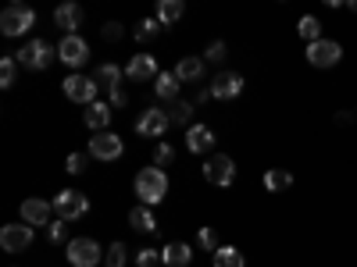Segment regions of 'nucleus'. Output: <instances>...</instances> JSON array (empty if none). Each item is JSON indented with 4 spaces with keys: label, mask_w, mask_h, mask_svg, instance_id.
<instances>
[{
    "label": "nucleus",
    "mask_w": 357,
    "mask_h": 267,
    "mask_svg": "<svg viewBox=\"0 0 357 267\" xmlns=\"http://www.w3.org/2000/svg\"><path fill=\"white\" fill-rule=\"evenodd\" d=\"M165 196H168V175H165L158 164L143 168V171L136 175V200H143V207H154V203H161Z\"/></svg>",
    "instance_id": "f257e3e1"
},
{
    "label": "nucleus",
    "mask_w": 357,
    "mask_h": 267,
    "mask_svg": "<svg viewBox=\"0 0 357 267\" xmlns=\"http://www.w3.org/2000/svg\"><path fill=\"white\" fill-rule=\"evenodd\" d=\"M33 25H36V11L25 4H8L4 15H0V33L4 36H25Z\"/></svg>",
    "instance_id": "f03ea898"
},
{
    "label": "nucleus",
    "mask_w": 357,
    "mask_h": 267,
    "mask_svg": "<svg viewBox=\"0 0 357 267\" xmlns=\"http://www.w3.org/2000/svg\"><path fill=\"white\" fill-rule=\"evenodd\" d=\"M54 57H57V50H54L47 40H29V43L18 50V65L29 68V72H43V68H50Z\"/></svg>",
    "instance_id": "7ed1b4c3"
},
{
    "label": "nucleus",
    "mask_w": 357,
    "mask_h": 267,
    "mask_svg": "<svg viewBox=\"0 0 357 267\" xmlns=\"http://www.w3.org/2000/svg\"><path fill=\"white\" fill-rule=\"evenodd\" d=\"M97 93H100V86H97V79L93 75H79V72H72L68 79H65V97L72 100V104H97Z\"/></svg>",
    "instance_id": "20e7f679"
},
{
    "label": "nucleus",
    "mask_w": 357,
    "mask_h": 267,
    "mask_svg": "<svg viewBox=\"0 0 357 267\" xmlns=\"http://www.w3.org/2000/svg\"><path fill=\"white\" fill-rule=\"evenodd\" d=\"M50 203H54V214L61 218V221H75V218H82L89 211V200L82 193H75V189H61Z\"/></svg>",
    "instance_id": "39448f33"
},
{
    "label": "nucleus",
    "mask_w": 357,
    "mask_h": 267,
    "mask_svg": "<svg viewBox=\"0 0 357 267\" xmlns=\"http://www.w3.org/2000/svg\"><path fill=\"white\" fill-rule=\"evenodd\" d=\"M168 125H172V118H168V111H161V107H146L139 118H136V136H143V139H158V136H165L168 132Z\"/></svg>",
    "instance_id": "423d86ee"
},
{
    "label": "nucleus",
    "mask_w": 357,
    "mask_h": 267,
    "mask_svg": "<svg viewBox=\"0 0 357 267\" xmlns=\"http://www.w3.org/2000/svg\"><path fill=\"white\" fill-rule=\"evenodd\" d=\"M57 61L68 65L72 72H79L86 61H89V43L75 33V36H65L61 43H57Z\"/></svg>",
    "instance_id": "0eeeda50"
},
{
    "label": "nucleus",
    "mask_w": 357,
    "mask_h": 267,
    "mask_svg": "<svg viewBox=\"0 0 357 267\" xmlns=\"http://www.w3.org/2000/svg\"><path fill=\"white\" fill-rule=\"evenodd\" d=\"M204 178L211 186H232L236 182V161L229 157V154H215V157H207V164H204Z\"/></svg>",
    "instance_id": "6e6552de"
},
{
    "label": "nucleus",
    "mask_w": 357,
    "mask_h": 267,
    "mask_svg": "<svg viewBox=\"0 0 357 267\" xmlns=\"http://www.w3.org/2000/svg\"><path fill=\"white\" fill-rule=\"evenodd\" d=\"M68 264L72 267H97L100 264V243L97 239H68Z\"/></svg>",
    "instance_id": "1a4fd4ad"
},
{
    "label": "nucleus",
    "mask_w": 357,
    "mask_h": 267,
    "mask_svg": "<svg viewBox=\"0 0 357 267\" xmlns=\"http://www.w3.org/2000/svg\"><path fill=\"white\" fill-rule=\"evenodd\" d=\"M340 57H343V47L336 40H318L307 47V65H314V68H333V65H340Z\"/></svg>",
    "instance_id": "9d476101"
},
{
    "label": "nucleus",
    "mask_w": 357,
    "mask_h": 267,
    "mask_svg": "<svg viewBox=\"0 0 357 267\" xmlns=\"http://www.w3.org/2000/svg\"><path fill=\"white\" fill-rule=\"evenodd\" d=\"M122 150L126 146L114 132H93V139H89V157H97V161H118Z\"/></svg>",
    "instance_id": "9b49d317"
},
{
    "label": "nucleus",
    "mask_w": 357,
    "mask_h": 267,
    "mask_svg": "<svg viewBox=\"0 0 357 267\" xmlns=\"http://www.w3.org/2000/svg\"><path fill=\"white\" fill-rule=\"evenodd\" d=\"M0 246H4L8 253H22L33 246V225H4L0 228Z\"/></svg>",
    "instance_id": "f8f14e48"
},
{
    "label": "nucleus",
    "mask_w": 357,
    "mask_h": 267,
    "mask_svg": "<svg viewBox=\"0 0 357 267\" xmlns=\"http://www.w3.org/2000/svg\"><path fill=\"white\" fill-rule=\"evenodd\" d=\"M161 72H158V57L154 54H136V57H129V65H126V79H132V82H151V79H158Z\"/></svg>",
    "instance_id": "ddd939ff"
},
{
    "label": "nucleus",
    "mask_w": 357,
    "mask_h": 267,
    "mask_svg": "<svg viewBox=\"0 0 357 267\" xmlns=\"http://www.w3.org/2000/svg\"><path fill=\"white\" fill-rule=\"evenodd\" d=\"M243 93V75L240 72H218L211 82V97L215 100H236Z\"/></svg>",
    "instance_id": "4468645a"
},
{
    "label": "nucleus",
    "mask_w": 357,
    "mask_h": 267,
    "mask_svg": "<svg viewBox=\"0 0 357 267\" xmlns=\"http://www.w3.org/2000/svg\"><path fill=\"white\" fill-rule=\"evenodd\" d=\"M50 200H40V196H29V200H22V221L25 225H33V228H43V225H50Z\"/></svg>",
    "instance_id": "2eb2a0df"
},
{
    "label": "nucleus",
    "mask_w": 357,
    "mask_h": 267,
    "mask_svg": "<svg viewBox=\"0 0 357 267\" xmlns=\"http://www.w3.org/2000/svg\"><path fill=\"white\" fill-rule=\"evenodd\" d=\"M186 150L190 154H211L215 150V132L211 129H207V125H190L186 129Z\"/></svg>",
    "instance_id": "dca6fc26"
},
{
    "label": "nucleus",
    "mask_w": 357,
    "mask_h": 267,
    "mask_svg": "<svg viewBox=\"0 0 357 267\" xmlns=\"http://www.w3.org/2000/svg\"><path fill=\"white\" fill-rule=\"evenodd\" d=\"M54 25H57V29H65V36H75V29L82 25V8L72 4V0L57 4V11H54Z\"/></svg>",
    "instance_id": "f3484780"
},
{
    "label": "nucleus",
    "mask_w": 357,
    "mask_h": 267,
    "mask_svg": "<svg viewBox=\"0 0 357 267\" xmlns=\"http://www.w3.org/2000/svg\"><path fill=\"white\" fill-rule=\"evenodd\" d=\"M111 107L104 104V100H97V104H89L86 107V114H82V122L89 125V129H93V132H107V125H111Z\"/></svg>",
    "instance_id": "a211bd4d"
},
{
    "label": "nucleus",
    "mask_w": 357,
    "mask_h": 267,
    "mask_svg": "<svg viewBox=\"0 0 357 267\" xmlns=\"http://www.w3.org/2000/svg\"><path fill=\"white\" fill-rule=\"evenodd\" d=\"M190 260H193V250L186 243H168L161 250V267H190Z\"/></svg>",
    "instance_id": "6ab92c4d"
},
{
    "label": "nucleus",
    "mask_w": 357,
    "mask_h": 267,
    "mask_svg": "<svg viewBox=\"0 0 357 267\" xmlns=\"http://www.w3.org/2000/svg\"><path fill=\"white\" fill-rule=\"evenodd\" d=\"M178 86H183V82H178V75H175V72H161V75L154 79V97H158V100L175 104V100H178Z\"/></svg>",
    "instance_id": "aec40b11"
},
{
    "label": "nucleus",
    "mask_w": 357,
    "mask_h": 267,
    "mask_svg": "<svg viewBox=\"0 0 357 267\" xmlns=\"http://www.w3.org/2000/svg\"><path fill=\"white\" fill-rule=\"evenodd\" d=\"M175 75H178V82H200L204 79V57H178Z\"/></svg>",
    "instance_id": "412c9836"
},
{
    "label": "nucleus",
    "mask_w": 357,
    "mask_h": 267,
    "mask_svg": "<svg viewBox=\"0 0 357 267\" xmlns=\"http://www.w3.org/2000/svg\"><path fill=\"white\" fill-rule=\"evenodd\" d=\"M129 225L136 232H146V235L158 232V218L151 214V207H132V211H129Z\"/></svg>",
    "instance_id": "4be33fe9"
},
{
    "label": "nucleus",
    "mask_w": 357,
    "mask_h": 267,
    "mask_svg": "<svg viewBox=\"0 0 357 267\" xmlns=\"http://www.w3.org/2000/svg\"><path fill=\"white\" fill-rule=\"evenodd\" d=\"M183 15H186V4H183V0H161L158 11H154V18H158L161 25H172V22L183 18Z\"/></svg>",
    "instance_id": "5701e85b"
},
{
    "label": "nucleus",
    "mask_w": 357,
    "mask_h": 267,
    "mask_svg": "<svg viewBox=\"0 0 357 267\" xmlns=\"http://www.w3.org/2000/svg\"><path fill=\"white\" fill-rule=\"evenodd\" d=\"M293 186V175L286 168H272V171H264V189L268 193H286Z\"/></svg>",
    "instance_id": "b1692460"
},
{
    "label": "nucleus",
    "mask_w": 357,
    "mask_h": 267,
    "mask_svg": "<svg viewBox=\"0 0 357 267\" xmlns=\"http://www.w3.org/2000/svg\"><path fill=\"white\" fill-rule=\"evenodd\" d=\"M18 79V54H4L0 57V89H11Z\"/></svg>",
    "instance_id": "393cba45"
},
{
    "label": "nucleus",
    "mask_w": 357,
    "mask_h": 267,
    "mask_svg": "<svg viewBox=\"0 0 357 267\" xmlns=\"http://www.w3.org/2000/svg\"><path fill=\"white\" fill-rule=\"evenodd\" d=\"M296 33H301V40H307V47H311V43L321 40V22L314 15H304L301 22H296Z\"/></svg>",
    "instance_id": "a878e982"
},
{
    "label": "nucleus",
    "mask_w": 357,
    "mask_h": 267,
    "mask_svg": "<svg viewBox=\"0 0 357 267\" xmlns=\"http://www.w3.org/2000/svg\"><path fill=\"white\" fill-rule=\"evenodd\" d=\"M161 29H165V25H161L158 18H143V22L132 29V33H136V40H139V43H151V40H158V36H161Z\"/></svg>",
    "instance_id": "bb28decb"
},
{
    "label": "nucleus",
    "mask_w": 357,
    "mask_h": 267,
    "mask_svg": "<svg viewBox=\"0 0 357 267\" xmlns=\"http://www.w3.org/2000/svg\"><path fill=\"white\" fill-rule=\"evenodd\" d=\"M93 79H97V86L118 89V82H122V68H118V65H111V61H107V65H100V68H97V75H93Z\"/></svg>",
    "instance_id": "cd10ccee"
},
{
    "label": "nucleus",
    "mask_w": 357,
    "mask_h": 267,
    "mask_svg": "<svg viewBox=\"0 0 357 267\" xmlns=\"http://www.w3.org/2000/svg\"><path fill=\"white\" fill-rule=\"evenodd\" d=\"M215 267H243V253L236 246H222L215 253Z\"/></svg>",
    "instance_id": "c85d7f7f"
},
{
    "label": "nucleus",
    "mask_w": 357,
    "mask_h": 267,
    "mask_svg": "<svg viewBox=\"0 0 357 267\" xmlns=\"http://www.w3.org/2000/svg\"><path fill=\"white\" fill-rule=\"evenodd\" d=\"M168 118H172V125H186V129H190L193 104H186V100H175V104H172V111H168Z\"/></svg>",
    "instance_id": "c756f323"
},
{
    "label": "nucleus",
    "mask_w": 357,
    "mask_h": 267,
    "mask_svg": "<svg viewBox=\"0 0 357 267\" xmlns=\"http://www.w3.org/2000/svg\"><path fill=\"white\" fill-rule=\"evenodd\" d=\"M197 246H200V250H207V253L215 257V253L222 250V246H218V232H215V228H200V235H197Z\"/></svg>",
    "instance_id": "7c9ffc66"
},
{
    "label": "nucleus",
    "mask_w": 357,
    "mask_h": 267,
    "mask_svg": "<svg viewBox=\"0 0 357 267\" xmlns=\"http://www.w3.org/2000/svg\"><path fill=\"white\" fill-rule=\"evenodd\" d=\"M225 54H229V50H225V43H222V40H215L211 47L204 50V65H222V61H225Z\"/></svg>",
    "instance_id": "2f4dec72"
},
{
    "label": "nucleus",
    "mask_w": 357,
    "mask_h": 267,
    "mask_svg": "<svg viewBox=\"0 0 357 267\" xmlns=\"http://www.w3.org/2000/svg\"><path fill=\"white\" fill-rule=\"evenodd\" d=\"M136 267H161V253H158L154 246L139 250V253H136Z\"/></svg>",
    "instance_id": "473e14b6"
},
{
    "label": "nucleus",
    "mask_w": 357,
    "mask_h": 267,
    "mask_svg": "<svg viewBox=\"0 0 357 267\" xmlns=\"http://www.w3.org/2000/svg\"><path fill=\"white\" fill-rule=\"evenodd\" d=\"M86 164H89V154H68V161H65L68 175H82V171H86Z\"/></svg>",
    "instance_id": "72a5a7b5"
},
{
    "label": "nucleus",
    "mask_w": 357,
    "mask_h": 267,
    "mask_svg": "<svg viewBox=\"0 0 357 267\" xmlns=\"http://www.w3.org/2000/svg\"><path fill=\"white\" fill-rule=\"evenodd\" d=\"M107 267H126V246H122V243H111V250H107Z\"/></svg>",
    "instance_id": "f704fd0d"
},
{
    "label": "nucleus",
    "mask_w": 357,
    "mask_h": 267,
    "mask_svg": "<svg viewBox=\"0 0 357 267\" xmlns=\"http://www.w3.org/2000/svg\"><path fill=\"white\" fill-rule=\"evenodd\" d=\"M172 161H175V150H172L168 143H161L158 150H154V164H158V168H168Z\"/></svg>",
    "instance_id": "c9c22d12"
},
{
    "label": "nucleus",
    "mask_w": 357,
    "mask_h": 267,
    "mask_svg": "<svg viewBox=\"0 0 357 267\" xmlns=\"http://www.w3.org/2000/svg\"><path fill=\"white\" fill-rule=\"evenodd\" d=\"M47 235H50V243H65V239H68V228H65V221H61V218H57V221H50Z\"/></svg>",
    "instance_id": "e433bc0d"
},
{
    "label": "nucleus",
    "mask_w": 357,
    "mask_h": 267,
    "mask_svg": "<svg viewBox=\"0 0 357 267\" xmlns=\"http://www.w3.org/2000/svg\"><path fill=\"white\" fill-rule=\"evenodd\" d=\"M104 40H122V25L107 22V25H104Z\"/></svg>",
    "instance_id": "4c0bfd02"
},
{
    "label": "nucleus",
    "mask_w": 357,
    "mask_h": 267,
    "mask_svg": "<svg viewBox=\"0 0 357 267\" xmlns=\"http://www.w3.org/2000/svg\"><path fill=\"white\" fill-rule=\"evenodd\" d=\"M111 104H114V107H126V104H129V97H126V89H122V86L111 89Z\"/></svg>",
    "instance_id": "58836bf2"
},
{
    "label": "nucleus",
    "mask_w": 357,
    "mask_h": 267,
    "mask_svg": "<svg viewBox=\"0 0 357 267\" xmlns=\"http://www.w3.org/2000/svg\"><path fill=\"white\" fill-rule=\"evenodd\" d=\"M336 122H340V125H350V122H354V111H340Z\"/></svg>",
    "instance_id": "ea45409f"
},
{
    "label": "nucleus",
    "mask_w": 357,
    "mask_h": 267,
    "mask_svg": "<svg viewBox=\"0 0 357 267\" xmlns=\"http://www.w3.org/2000/svg\"><path fill=\"white\" fill-rule=\"evenodd\" d=\"M350 11H357V0H354V4H350Z\"/></svg>",
    "instance_id": "a19ab883"
}]
</instances>
